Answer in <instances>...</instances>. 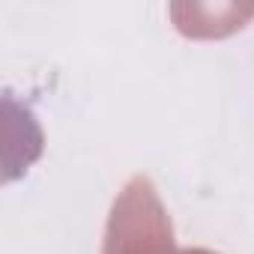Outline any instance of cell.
Instances as JSON below:
<instances>
[{
  "mask_svg": "<svg viewBox=\"0 0 254 254\" xmlns=\"http://www.w3.org/2000/svg\"><path fill=\"white\" fill-rule=\"evenodd\" d=\"M102 254H215V251L180 248L174 221L153 180L135 174L111 206Z\"/></svg>",
  "mask_w": 254,
  "mask_h": 254,
  "instance_id": "1",
  "label": "cell"
}]
</instances>
